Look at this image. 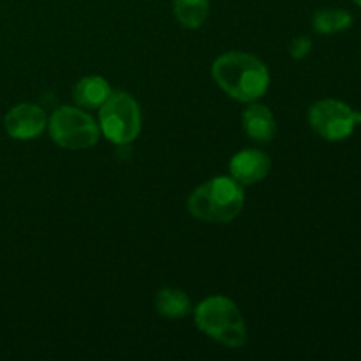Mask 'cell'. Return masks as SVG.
<instances>
[{"label":"cell","mask_w":361,"mask_h":361,"mask_svg":"<svg viewBox=\"0 0 361 361\" xmlns=\"http://www.w3.org/2000/svg\"><path fill=\"white\" fill-rule=\"evenodd\" d=\"M212 74L219 87L240 102H252L263 97L270 85L267 66L249 53H224L212 66Z\"/></svg>","instance_id":"1"},{"label":"cell","mask_w":361,"mask_h":361,"mask_svg":"<svg viewBox=\"0 0 361 361\" xmlns=\"http://www.w3.org/2000/svg\"><path fill=\"white\" fill-rule=\"evenodd\" d=\"M243 201L245 196L242 183L233 176H215L190 194L187 207L200 221L224 224L231 222L242 212Z\"/></svg>","instance_id":"2"},{"label":"cell","mask_w":361,"mask_h":361,"mask_svg":"<svg viewBox=\"0 0 361 361\" xmlns=\"http://www.w3.org/2000/svg\"><path fill=\"white\" fill-rule=\"evenodd\" d=\"M197 328L226 348H242L247 341V328L238 307L226 296H210L196 307Z\"/></svg>","instance_id":"3"},{"label":"cell","mask_w":361,"mask_h":361,"mask_svg":"<svg viewBox=\"0 0 361 361\" xmlns=\"http://www.w3.org/2000/svg\"><path fill=\"white\" fill-rule=\"evenodd\" d=\"M102 134L115 145H127L141 130V111L137 102L126 92H115L106 99L99 113Z\"/></svg>","instance_id":"4"},{"label":"cell","mask_w":361,"mask_h":361,"mask_svg":"<svg viewBox=\"0 0 361 361\" xmlns=\"http://www.w3.org/2000/svg\"><path fill=\"white\" fill-rule=\"evenodd\" d=\"M49 134L59 147L85 150L97 143L99 127L94 118L81 109L62 106L49 118Z\"/></svg>","instance_id":"5"},{"label":"cell","mask_w":361,"mask_h":361,"mask_svg":"<svg viewBox=\"0 0 361 361\" xmlns=\"http://www.w3.org/2000/svg\"><path fill=\"white\" fill-rule=\"evenodd\" d=\"M309 122L323 140L342 141L348 140L355 127L361 123V113L337 99H323L312 104Z\"/></svg>","instance_id":"6"},{"label":"cell","mask_w":361,"mask_h":361,"mask_svg":"<svg viewBox=\"0 0 361 361\" xmlns=\"http://www.w3.org/2000/svg\"><path fill=\"white\" fill-rule=\"evenodd\" d=\"M4 126L13 140H34L46 129V115L37 104L21 102L7 113Z\"/></svg>","instance_id":"7"},{"label":"cell","mask_w":361,"mask_h":361,"mask_svg":"<svg viewBox=\"0 0 361 361\" xmlns=\"http://www.w3.org/2000/svg\"><path fill=\"white\" fill-rule=\"evenodd\" d=\"M270 157L264 152L250 150V148L238 152L229 162L231 176L242 185H252V183L261 182L270 173Z\"/></svg>","instance_id":"8"},{"label":"cell","mask_w":361,"mask_h":361,"mask_svg":"<svg viewBox=\"0 0 361 361\" xmlns=\"http://www.w3.org/2000/svg\"><path fill=\"white\" fill-rule=\"evenodd\" d=\"M243 130L247 136L259 143H268L277 134V123L270 109L263 104H250L242 115Z\"/></svg>","instance_id":"9"},{"label":"cell","mask_w":361,"mask_h":361,"mask_svg":"<svg viewBox=\"0 0 361 361\" xmlns=\"http://www.w3.org/2000/svg\"><path fill=\"white\" fill-rule=\"evenodd\" d=\"M109 95H111V88L108 81L101 76L81 78L73 88L74 102L81 108H101Z\"/></svg>","instance_id":"10"},{"label":"cell","mask_w":361,"mask_h":361,"mask_svg":"<svg viewBox=\"0 0 361 361\" xmlns=\"http://www.w3.org/2000/svg\"><path fill=\"white\" fill-rule=\"evenodd\" d=\"M155 309L166 319H182L190 312V300L182 289L162 288L155 295Z\"/></svg>","instance_id":"11"},{"label":"cell","mask_w":361,"mask_h":361,"mask_svg":"<svg viewBox=\"0 0 361 361\" xmlns=\"http://www.w3.org/2000/svg\"><path fill=\"white\" fill-rule=\"evenodd\" d=\"M178 23L185 28H200L210 13V0H173Z\"/></svg>","instance_id":"12"},{"label":"cell","mask_w":361,"mask_h":361,"mask_svg":"<svg viewBox=\"0 0 361 361\" xmlns=\"http://www.w3.org/2000/svg\"><path fill=\"white\" fill-rule=\"evenodd\" d=\"M314 30L319 34H335L353 25V16L342 9H319L314 14Z\"/></svg>","instance_id":"13"},{"label":"cell","mask_w":361,"mask_h":361,"mask_svg":"<svg viewBox=\"0 0 361 361\" xmlns=\"http://www.w3.org/2000/svg\"><path fill=\"white\" fill-rule=\"evenodd\" d=\"M310 49H312V41H310L307 35H300V37H296L295 41L291 42V46H289V53H291L293 59L296 60L309 55Z\"/></svg>","instance_id":"14"},{"label":"cell","mask_w":361,"mask_h":361,"mask_svg":"<svg viewBox=\"0 0 361 361\" xmlns=\"http://www.w3.org/2000/svg\"><path fill=\"white\" fill-rule=\"evenodd\" d=\"M353 2H355V4H358V6L361 7V0H353Z\"/></svg>","instance_id":"15"}]
</instances>
